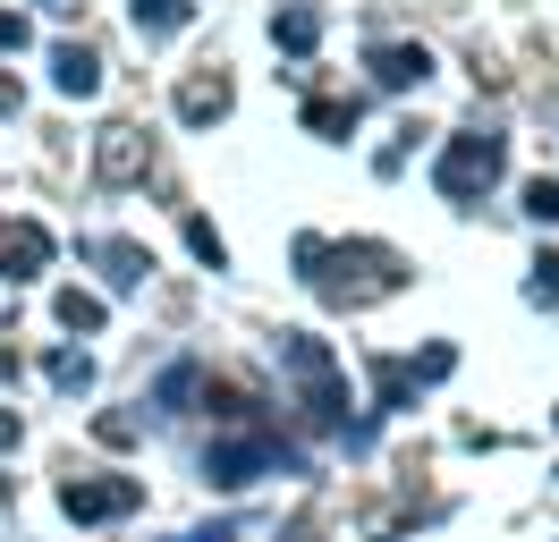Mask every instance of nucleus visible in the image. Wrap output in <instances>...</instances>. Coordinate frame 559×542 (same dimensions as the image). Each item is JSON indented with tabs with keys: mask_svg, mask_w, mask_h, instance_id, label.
<instances>
[{
	"mask_svg": "<svg viewBox=\"0 0 559 542\" xmlns=\"http://www.w3.org/2000/svg\"><path fill=\"white\" fill-rule=\"evenodd\" d=\"M534 271H543V280H534V297H543V305H559V255H551V263H534Z\"/></svg>",
	"mask_w": 559,
	"mask_h": 542,
	"instance_id": "13",
	"label": "nucleus"
},
{
	"mask_svg": "<svg viewBox=\"0 0 559 542\" xmlns=\"http://www.w3.org/2000/svg\"><path fill=\"white\" fill-rule=\"evenodd\" d=\"M187 246H195V255H204V263H212V271H221V237H212V229H204V221H187Z\"/></svg>",
	"mask_w": 559,
	"mask_h": 542,
	"instance_id": "12",
	"label": "nucleus"
},
{
	"mask_svg": "<svg viewBox=\"0 0 559 542\" xmlns=\"http://www.w3.org/2000/svg\"><path fill=\"white\" fill-rule=\"evenodd\" d=\"M187 542H229V534H221V526H212V534H187Z\"/></svg>",
	"mask_w": 559,
	"mask_h": 542,
	"instance_id": "14",
	"label": "nucleus"
},
{
	"mask_svg": "<svg viewBox=\"0 0 559 542\" xmlns=\"http://www.w3.org/2000/svg\"><path fill=\"white\" fill-rule=\"evenodd\" d=\"M525 212H534V221H559V187H551V178H543V187H525Z\"/></svg>",
	"mask_w": 559,
	"mask_h": 542,
	"instance_id": "11",
	"label": "nucleus"
},
{
	"mask_svg": "<svg viewBox=\"0 0 559 542\" xmlns=\"http://www.w3.org/2000/svg\"><path fill=\"white\" fill-rule=\"evenodd\" d=\"M272 467H280L272 440H221V449L204 458V474H212V483H229V492H238V483H254V474H272Z\"/></svg>",
	"mask_w": 559,
	"mask_h": 542,
	"instance_id": "2",
	"label": "nucleus"
},
{
	"mask_svg": "<svg viewBox=\"0 0 559 542\" xmlns=\"http://www.w3.org/2000/svg\"><path fill=\"white\" fill-rule=\"evenodd\" d=\"M103 169L119 178V169H136V144H128V128H110V144H103Z\"/></svg>",
	"mask_w": 559,
	"mask_h": 542,
	"instance_id": "10",
	"label": "nucleus"
},
{
	"mask_svg": "<svg viewBox=\"0 0 559 542\" xmlns=\"http://www.w3.org/2000/svg\"><path fill=\"white\" fill-rule=\"evenodd\" d=\"M60 322H69V331H94V322H103V305H94V297H76V288H69V297H60Z\"/></svg>",
	"mask_w": 559,
	"mask_h": 542,
	"instance_id": "8",
	"label": "nucleus"
},
{
	"mask_svg": "<svg viewBox=\"0 0 559 542\" xmlns=\"http://www.w3.org/2000/svg\"><path fill=\"white\" fill-rule=\"evenodd\" d=\"M500 178V144L491 136H457L450 153H441V196H475Z\"/></svg>",
	"mask_w": 559,
	"mask_h": 542,
	"instance_id": "1",
	"label": "nucleus"
},
{
	"mask_svg": "<svg viewBox=\"0 0 559 542\" xmlns=\"http://www.w3.org/2000/svg\"><path fill=\"white\" fill-rule=\"evenodd\" d=\"M272 34L288 43V51H314V17H306V9H288V17H272Z\"/></svg>",
	"mask_w": 559,
	"mask_h": 542,
	"instance_id": "7",
	"label": "nucleus"
},
{
	"mask_svg": "<svg viewBox=\"0 0 559 542\" xmlns=\"http://www.w3.org/2000/svg\"><path fill=\"white\" fill-rule=\"evenodd\" d=\"M136 26L144 34H178L187 26V0H136Z\"/></svg>",
	"mask_w": 559,
	"mask_h": 542,
	"instance_id": "6",
	"label": "nucleus"
},
{
	"mask_svg": "<svg viewBox=\"0 0 559 542\" xmlns=\"http://www.w3.org/2000/svg\"><path fill=\"white\" fill-rule=\"evenodd\" d=\"M221 102H229V85H187V119H212Z\"/></svg>",
	"mask_w": 559,
	"mask_h": 542,
	"instance_id": "9",
	"label": "nucleus"
},
{
	"mask_svg": "<svg viewBox=\"0 0 559 542\" xmlns=\"http://www.w3.org/2000/svg\"><path fill=\"white\" fill-rule=\"evenodd\" d=\"M51 85H60V94H94V85H103V60H94V51H60V60H51Z\"/></svg>",
	"mask_w": 559,
	"mask_h": 542,
	"instance_id": "5",
	"label": "nucleus"
},
{
	"mask_svg": "<svg viewBox=\"0 0 559 542\" xmlns=\"http://www.w3.org/2000/svg\"><path fill=\"white\" fill-rule=\"evenodd\" d=\"M373 68H382V85H424V76H432V60H424V43H390V51H382Z\"/></svg>",
	"mask_w": 559,
	"mask_h": 542,
	"instance_id": "4",
	"label": "nucleus"
},
{
	"mask_svg": "<svg viewBox=\"0 0 559 542\" xmlns=\"http://www.w3.org/2000/svg\"><path fill=\"white\" fill-rule=\"evenodd\" d=\"M128 500H136V483H69V492H60L69 517H119Z\"/></svg>",
	"mask_w": 559,
	"mask_h": 542,
	"instance_id": "3",
	"label": "nucleus"
}]
</instances>
